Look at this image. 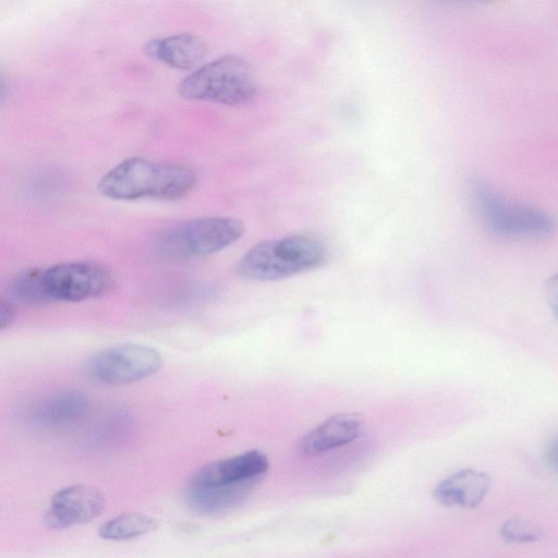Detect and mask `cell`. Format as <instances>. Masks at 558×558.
I'll return each instance as SVG.
<instances>
[{
	"instance_id": "18",
	"label": "cell",
	"mask_w": 558,
	"mask_h": 558,
	"mask_svg": "<svg viewBox=\"0 0 558 558\" xmlns=\"http://www.w3.org/2000/svg\"><path fill=\"white\" fill-rule=\"evenodd\" d=\"M15 312L11 303L0 299V331L14 320Z\"/></svg>"
},
{
	"instance_id": "20",
	"label": "cell",
	"mask_w": 558,
	"mask_h": 558,
	"mask_svg": "<svg viewBox=\"0 0 558 558\" xmlns=\"http://www.w3.org/2000/svg\"><path fill=\"white\" fill-rule=\"evenodd\" d=\"M546 459H547L548 464L553 469H556V465H557V442H556V439H554L549 444L548 449L546 451Z\"/></svg>"
},
{
	"instance_id": "8",
	"label": "cell",
	"mask_w": 558,
	"mask_h": 558,
	"mask_svg": "<svg viewBox=\"0 0 558 558\" xmlns=\"http://www.w3.org/2000/svg\"><path fill=\"white\" fill-rule=\"evenodd\" d=\"M105 508L106 498L99 489L85 484H74L52 495L43 520L51 530H64L93 521Z\"/></svg>"
},
{
	"instance_id": "12",
	"label": "cell",
	"mask_w": 558,
	"mask_h": 558,
	"mask_svg": "<svg viewBox=\"0 0 558 558\" xmlns=\"http://www.w3.org/2000/svg\"><path fill=\"white\" fill-rule=\"evenodd\" d=\"M262 480L227 485H189L185 499L191 509L205 515L227 513L239 507Z\"/></svg>"
},
{
	"instance_id": "16",
	"label": "cell",
	"mask_w": 558,
	"mask_h": 558,
	"mask_svg": "<svg viewBox=\"0 0 558 558\" xmlns=\"http://www.w3.org/2000/svg\"><path fill=\"white\" fill-rule=\"evenodd\" d=\"M13 299L27 304H45L50 300L44 283V270L28 269L17 275L10 284Z\"/></svg>"
},
{
	"instance_id": "13",
	"label": "cell",
	"mask_w": 558,
	"mask_h": 558,
	"mask_svg": "<svg viewBox=\"0 0 558 558\" xmlns=\"http://www.w3.org/2000/svg\"><path fill=\"white\" fill-rule=\"evenodd\" d=\"M144 50L151 59L180 70L195 68L207 52L205 43L191 33L153 39Z\"/></svg>"
},
{
	"instance_id": "21",
	"label": "cell",
	"mask_w": 558,
	"mask_h": 558,
	"mask_svg": "<svg viewBox=\"0 0 558 558\" xmlns=\"http://www.w3.org/2000/svg\"><path fill=\"white\" fill-rule=\"evenodd\" d=\"M4 93H5V82L0 74V100L4 96Z\"/></svg>"
},
{
	"instance_id": "7",
	"label": "cell",
	"mask_w": 558,
	"mask_h": 558,
	"mask_svg": "<svg viewBox=\"0 0 558 558\" xmlns=\"http://www.w3.org/2000/svg\"><path fill=\"white\" fill-rule=\"evenodd\" d=\"M50 300L81 302L108 293L114 284L112 272L93 262H65L44 270Z\"/></svg>"
},
{
	"instance_id": "9",
	"label": "cell",
	"mask_w": 558,
	"mask_h": 558,
	"mask_svg": "<svg viewBox=\"0 0 558 558\" xmlns=\"http://www.w3.org/2000/svg\"><path fill=\"white\" fill-rule=\"evenodd\" d=\"M269 469V459L259 450H248L207 463L194 472L189 485H227L262 480Z\"/></svg>"
},
{
	"instance_id": "2",
	"label": "cell",
	"mask_w": 558,
	"mask_h": 558,
	"mask_svg": "<svg viewBox=\"0 0 558 558\" xmlns=\"http://www.w3.org/2000/svg\"><path fill=\"white\" fill-rule=\"evenodd\" d=\"M325 244L311 235L293 234L256 243L236 264L238 275L250 281H276L323 266Z\"/></svg>"
},
{
	"instance_id": "10",
	"label": "cell",
	"mask_w": 558,
	"mask_h": 558,
	"mask_svg": "<svg viewBox=\"0 0 558 558\" xmlns=\"http://www.w3.org/2000/svg\"><path fill=\"white\" fill-rule=\"evenodd\" d=\"M363 424L357 413L335 414L305 434L298 444V451L313 457L345 446L359 438Z\"/></svg>"
},
{
	"instance_id": "14",
	"label": "cell",
	"mask_w": 558,
	"mask_h": 558,
	"mask_svg": "<svg viewBox=\"0 0 558 558\" xmlns=\"http://www.w3.org/2000/svg\"><path fill=\"white\" fill-rule=\"evenodd\" d=\"M87 397L80 390H64L45 399L35 416L45 424H62L78 418L87 409Z\"/></svg>"
},
{
	"instance_id": "11",
	"label": "cell",
	"mask_w": 558,
	"mask_h": 558,
	"mask_svg": "<svg viewBox=\"0 0 558 558\" xmlns=\"http://www.w3.org/2000/svg\"><path fill=\"white\" fill-rule=\"evenodd\" d=\"M490 482L485 472L474 469L458 470L434 488L433 497L447 507L475 508L487 495Z\"/></svg>"
},
{
	"instance_id": "5",
	"label": "cell",
	"mask_w": 558,
	"mask_h": 558,
	"mask_svg": "<svg viewBox=\"0 0 558 558\" xmlns=\"http://www.w3.org/2000/svg\"><path fill=\"white\" fill-rule=\"evenodd\" d=\"M474 203L486 227L508 238H542L554 229L553 219L543 210L509 201L489 189L476 185Z\"/></svg>"
},
{
	"instance_id": "3",
	"label": "cell",
	"mask_w": 558,
	"mask_h": 558,
	"mask_svg": "<svg viewBox=\"0 0 558 558\" xmlns=\"http://www.w3.org/2000/svg\"><path fill=\"white\" fill-rule=\"evenodd\" d=\"M243 233L244 225L236 218L202 217L163 230L155 241V250L170 259L205 257L232 245Z\"/></svg>"
},
{
	"instance_id": "1",
	"label": "cell",
	"mask_w": 558,
	"mask_h": 558,
	"mask_svg": "<svg viewBox=\"0 0 558 558\" xmlns=\"http://www.w3.org/2000/svg\"><path fill=\"white\" fill-rule=\"evenodd\" d=\"M194 184L195 174L185 166L131 157L102 175L98 191L118 201L175 199L187 194Z\"/></svg>"
},
{
	"instance_id": "17",
	"label": "cell",
	"mask_w": 558,
	"mask_h": 558,
	"mask_svg": "<svg viewBox=\"0 0 558 558\" xmlns=\"http://www.w3.org/2000/svg\"><path fill=\"white\" fill-rule=\"evenodd\" d=\"M500 535L508 543L525 544L539 539L541 530L531 522L515 517L502 523Z\"/></svg>"
},
{
	"instance_id": "4",
	"label": "cell",
	"mask_w": 558,
	"mask_h": 558,
	"mask_svg": "<svg viewBox=\"0 0 558 558\" xmlns=\"http://www.w3.org/2000/svg\"><path fill=\"white\" fill-rule=\"evenodd\" d=\"M178 90L185 99L234 106L250 101L256 88L247 62L227 54L190 73Z\"/></svg>"
},
{
	"instance_id": "19",
	"label": "cell",
	"mask_w": 558,
	"mask_h": 558,
	"mask_svg": "<svg viewBox=\"0 0 558 558\" xmlns=\"http://www.w3.org/2000/svg\"><path fill=\"white\" fill-rule=\"evenodd\" d=\"M546 294L547 300L551 302V308L555 311L556 308V300H557V281L556 276L549 279V281L546 284Z\"/></svg>"
},
{
	"instance_id": "15",
	"label": "cell",
	"mask_w": 558,
	"mask_h": 558,
	"mask_svg": "<svg viewBox=\"0 0 558 558\" xmlns=\"http://www.w3.org/2000/svg\"><path fill=\"white\" fill-rule=\"evenodd\" d=\"M158 527V522L150 515L140 512H124L107 520L98 529V535L107 541H129Z\"/></svg>"
},
{
	"instance_id": "6",
	"label": "cell",
	"mask_w": 558,
	"mask_h": 558,
	"mask_svg": "<svg viewBox=\"0 0 558 558\" xmlns=\"http://www.w3.org/2000/svg\"><path fill=\"white\" fill-rule=\"evenodd\" d=\"M156 349L137 343H124L96 353L89 361V372L102 384L120 386L146 379L162 366Z\"/></svg>"
}]
</instances>
